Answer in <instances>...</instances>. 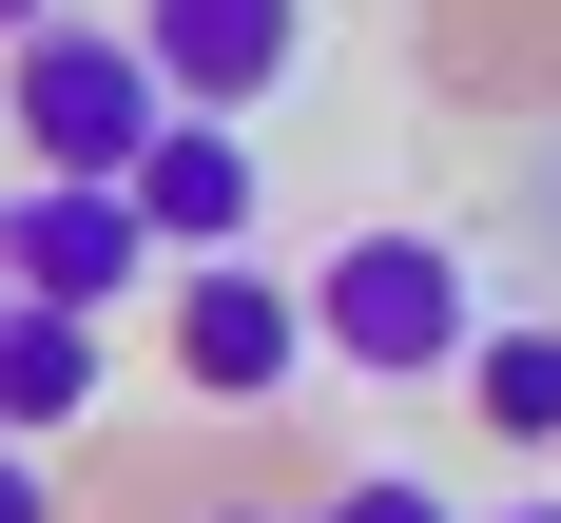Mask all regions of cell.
<instances>
[{
	"mask_svg": "<svg viewBox=\"0 0 561 523\" xmlns=\"http://www.w3.org/2000/svg\"><path fill=\"white\" fill-rule=\"evenodd\" d=\"M156 58L116 39V20H39V39H0V136H20V174H136V136H156Z\"/></svg>",
	"mask_w": 561,
	"mask_h": 523,
	"instance_id": "obj_2",
	"label": "cell"
},
{
	"mask_svg": "<svg viewBox=\"0 0 561 523\" xmlns=\"http://www.w3.org/2000/svg\"><path fill=\"white\" fill-rule=\"evenodd\" d=\"M116 39L156 58V98H174V116H232V136H252V116L310 78V0H136Z\"/></svg>",
	"mask_w": 561,
	"mask_h": 523,
	"instance_id": "obj_5",
	"label": "cell"
},
{
	"mask_svg": "<svg viewBox=\"0 0 561 523\" xmlns=\"http://www.w3.org/2000/svg\"><path fill=\"white\" fill-rule=\"evenodd\" d=\"M39 20H78V0H0V39H39Z\"/></svg>",
	"mask_w": 561,
	"mask_h": 523,
	"instance_id": "obj_11",
	"label": "cell"
},
{
	"mask_svg": "<svg viewBox=\"0 0 561 523\" xmlns=\"http://www.w3.org/2000/svg\"><path fill=\"white\" fill-rule=\"evenodd\" d=\"M504 523H561V504H504Z\"/></svg>",
	"mask_w": 561,
	"mask_h": 523,
	"instance_id": "obj_13",
	"label": "cell"
},
{
	"mask_svg": "<svg viewBox=\"0 0 561 523\" xmlns=\"http://www.w3.org/2000/svg\"><path fill=\"white\" fill-rule=\"evenodd\" d=\"M194 523H290V504H194Z\"/></svg>",
	"mask_w": 561,
	"mask_h": 523,
	"instance_id": "obj_12",
	"label": "cell"
},
{
	"mask_svg": "<svg viewBox=\"0 0 561 523\" xmlns=\"http://www.w3.org/2000/svg\"><path fill=\"white\" fill-rule=\"evenodd\" d=\"M0 291H20V310H78V330H116V310L156 291V232L116 214L98 174H20V194H0Z\"/></svg>",
	"mask_w": 561,
	"mask_h": 523,
	"instance_id": "obj_4",
	"label": "cell"
},
{
	"mask_svg": "<svg viewBox=\"0 0 561 523\" xmlns=\"http://www.w3.org/2000/svg\"><path fill=\"white\" fill-rule=\"evenodd\" d=\"M290 523H465V504H446V485H426V465H348L330 504H290Z\"/></svg>",
	"mask_w": 561,
	"mask_h": 523,
	"instance_id": "obj_9",
	"label": "cell"
},
{
	"mask_svg": "<svg viewBox=\"0 0 561 523\" xmlns=\"http://www.w3.org/2000/svg\"><path fill=\"white\" fill-rule=\"evenodd\" d=\"M465 427H504V446H561V330H465Z\"/></svg>",
	"mask_w": 561,
	"mask_h": 523,
	"instance_id": "obj_8",
	"label": "cell"
},
{
	"mask_svg": "<svg viewBox=\"0 0 561 523\" xmlns=\"http://www.w3.org/2000/svg\"><path fill=\"white\" fill-rule=\"evenodd\" d=\"M116 214L156 232V272H194V252H252V232H272V174H252L232 116H156L136 174H116Z\"/></svg>",
	"mask_w": 561,
	"mask_h": 523,
	"instance_id": "obj_6",
	"label": "cell"
},
{
	"mask_svg": "<svg viewBox=\"0 0 561 523\" xmlns=\"http://www.w3.org/2000/svg\"><path fill=\"white\" fill-rule=\"evenodd\" d=\"M0 523H58V485H39V446H0Z\"/></svg>",
	"mask_w": 561,
	"mask_h": 523,
	"instance_id": "obj_10",
	"label": "cell"
},
{
	"mask_svg": "<svg viewBox=\"0 0 561 523\" xmlns=\"http://www.w3.org/2000/svg\"><path fill=\"white\" fill-rule=\"evenodd\" d=\"M98 388H116V330H78V310H20V291H0V446L98 427Z\"/></svg>",
	"mask_w": 561,
	"mask_h": 523,
	"instance_id": "obj_7",
	"label": "cell"
},
{
	"mask_svg": "<svg viewBox=\"0 0 561 523\" xmlns=\"http://www.w3.org/2000/svg\"><path fill=\"white\" fill-rule=\"evenodd\" d=\"M542 465H561V446H542ZM542 504H561V485H542Z\"/></svg>",
	"mask_w": 561,
	"mask_h": 523,
	"instance_id": "obj_14",
	"label": "cell"
},
{
	"mask_svg": "<svg viewBox=\"0 0 561 523\" xmlns=\"http://www.w3.org/2000/svg\"><path fill=\"white\" fill-rule=\"evenodd\" d=\"M310 368H368V388H446L465 368V330H484V310H465V252L446 232H330V252H310Z\"/></svg>",
	"mask_w": 561,
	"mask_h": 523,
	"instance_id": "obj_1",
	"label": "cell"
},
{
	"mask_svg": "<svg viewBox=\"0 0 561 523\" xmlns=\"http://www.w3.org/2000/svg\"><path fill=\"white\" fill-rule=\"evenodd\" d=\"M156 349H174V388H194V407L272 427V407L310 388V291H290L272 252H194V272H156Z\"/></svg>",
	"mask_w": 561,
	"mask_h": 523,
	"instance_id": "obj_3",
	"label": "cell"
}]
</instances>
